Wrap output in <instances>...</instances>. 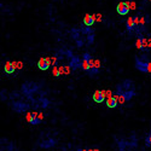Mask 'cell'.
I'll use <instances>...</instances> for the list:
<instances>
[{"instance_id":"14","label":"cell","mask_w":151,"mask_h":151,"mask_svg":"<svg viewBox=\"0 0 151 151\" xmlns=\"http://www.w3.org/2000/svg\"><path fill=\"white\" fill-rule=\"evenodd\" d=\"M81 63H82V59H80L79 57H73L70 60V68L76 70V69L81 68Z\"/></svg>"},{"instance_id":"21","label":"cell","mask_w":151,"mask_h":151,"mask_svg":"<svg viewBox=\"0 0 151 151\" xmlns=\"http://www.w3.org/2000/svg\"><path fill=\"white\" fill-rule=\"evenodd\" d=\"M40 102H41V108H47L50 104V102L47 99H40Z\"/></svg>"},{"instance_id":"7","label":"cell","mask_w":151,"mask_h":151,"mask_svg":"<svg viewBox=\"0 0 151 151\" xmlns=\"http://www.w3.org/2000/svg\"><path fill=\"white\" fill-rule=\"evenodd\" d=\"M93 59V57L90 55V53H85L83 57H82V63H81V69L85 70L86 73L90 70L91 68V60Z\"/></svg>"},{"instance_id":"9","label":"cell","mask_w":151,"mask_h":151,"mask_svg":"<svg viewBox=\"0 0 151 151\" xmlns=\"http://www.w3.org/2000/svg\"><path fill=\"white\" fill-rule=\"evenodd\" d=\"M12 109H14L16 112H26L29 109V105L27 103H22V102H15V104L12 105Z\"/></svg>"},{"instance_id":"23","label":"cell","mask_w":151,"mask_h":151,"mask_svg":"<svg viewBox=\"0 0 151 151\" xmlns=\"http://www.w3.org/2000/svg\"><path fill=\"white\" fill-rule=\"evenodd\" d=\"M76 151H88V150H87V149H81V147H79Z\"/></svg>"},{"instance_id":"12","label":"cell","mask_w":151,"mask_h":151,"mask_svg":"<svg viewBox=\"0 0 151 151\" xmlns=\"http://www.w3.org/2000/svg\"><path fill=\"white\" fill-rule=\"evenodd\" d=\"M126 142H127L128 149H135L138 146V139H137L135 134H131V137L126 138Z\"/></svg>"},{"instance_id":"11","label":"cell","mask_w":151,"mask_h":151,"mask_svg":"<svg viewBox=\"0 0 151 151\" xmlns=\"http://www.w3.org/2000/svg\"><path fill=\"white\" fill-rule=\"evenodd\" d=\"M50 65H51V60H50V58H40L39 62H37V67H39L40 70H47L50 68Z\"/></svg>"},{"instance_id":"1","label":"cell","mask_w":151,"mask_h":151,"mask_svg":"<svg viewBox=\"0 0 151 151\" xmlns=\"http://www.w3.org/2000/svg\"><path fill=\"white\" fill-rule=\"evenodd\" d=\"M116 90H117L116 94H120V93L126 92V91H135V86H134V82H133L132 80L126 79V80L122 81V83L117 85Z\"/></svg>"},{"instance_id":"19","label":"cell","mask_w":151,"mask_h":151,"mask_svg":"<svg viewBox=\"0 0 151 151\" xmlns=\"http://www.w3.org/2000/svg\"><path fill=\"white\" fill-rule=\"evenodd\" d=\"M60 74H62V69L58 68V67H55L53 68V75H55V76H59Z\"/></svg>"},{"instance_id":"20","label":"cell","mask_w":151,"mask_h":151,"mask_svg":"<svg viewBox=\"0 0 151 151\" xmlns=\"http://www.w3.org/2000/svg\"><path fill=\"white\" fill-rule=\"evenodd\" d=\"M127 4H128L129 10H135L137 9V4L133 1V0H131V1H127Z\"/></svg>"},{"instance_id":"2","label":"cell","mask_w":151,"mask_h":151,"mask_svg":"<svg viewBox=\"0 0 151 151\" xmlns=\"http://www.w3.org/2000/svg\"><path fill=\"white\" fill-rule=\"evenodd\" d=\"M151 62H149L146 58H140V57H135V68L142 71V73H149Z\"/></svg>"},{"instance_id":"10","label":"cell","mask_w":151,"mask_h":151,"mask_svg":"<svg viewBox=\"0 0 151 151\" xmlns=\"http://www.w3.org/2000/svg\"><path fill=\"white\" fill-rule=\"evenodd\" d=\"M93 100L96 103H103V102H106V96L104 93V91H96L93 93Z\"/></svg>"},{"instance_id":"18","label":"cell","mask_w":151,"mask_h":151,"mask_svg":"<svg viewBox=\"0 0 151 151\" xmlns=\"http://www.w3.org/2000/svg\"><path fill=\"white\" fill-rule=\"evenodd\" d=\"M145 146L151 147V132L145 137Z\"/></svg>"},{"instance_id":"24","label":"cell","mask_w":151,"mask_h":151,"mask_svg":"<svg viewBox=\"0 0 151 151\" xmlns=\"http://www.w3.org/2000/svg\"><path fill=\"white\" fill-rule=\"evenodd\" d=\"M150 1H151V0H150Z\"/></svg>"},{"instance_id":"4","label":"cell","mask_w":151,"mask_h":151,"mask_svg":"<svg viewBox=\"0 0 151 151\" xmlns=\"http://www.w3.org/2000/svg\"><path fill=\"white\" fill-rule=\"evenodd\" d=\"M135 47L140 51H147L151 47V41H147V39H145L143 35H139L135 41Z\"/></svg>"},{"instance_id":"8","label":"cell","mask_w":151,"mask_h":151,"mask_svg":"<svg viewBox=\"0 0 151 151\" xmlns=\"http://www.w3.org/2000/svg\"><path fill=\"white\" fill-rule=\"evenodd\" d=\"M116 11L119 12V15L126 16V15H128V12H129L131 10H129V7H128L127 1H121V3H119L117 7H116Z\"/></svg>"},{"instance_id":"15","label":"cell","mask_w":151,"mask_h":151,"mask_svg":"<svg viewBox=\"0 0 151 151\" xmlns=\"http://www.w3.org/2000/svg\"><path fill=\"white\" fill-rule=\"evenodd\" d=\"M94 22H96L94 15H90V14L85 15V18H83V24H85L86 27H91V26H93Z\"/></svg>"},{"instance_id":"17","label":"cell","mask_w":151,"mask_h":151,"mask_svg":"<svg viewBox=\"0 0 151 151\" xmlns=\"http://www.w3.org/2000/svg\"><path fill=\"white\" fill-rule=\"evenodd\" d=\"M126 27H127V30L131 33V32H133L134 29H137V24H135V22H134V17H129L128 19H127V22H126Z\"/></svg>"},{"instance_id":"13","label":"cell","mask_w":151,"mask_h":151,"mask_svg":"<svg viewBox=\"0 0 151 151\" xmlns=\"http://www.w3.org/2000/svg\"><path fill=\"white\" fill-rule=\"evenodd\" d=\"M106 106L110 108V109H114L119 105V102H117V97L116 96H111L109 98H106Z\"/></svg>"},{"instance_id":"16","label":"cell","mask_w":151,"mask_h":151,"mask_svg":"<svg viewBox=\"0 0 151 151\" xmlns=\"http://www.w3.org/2000/svg\"><path fill=\"white\" fill-rule=\"evenodd\" d=\"M4 70L6 74H14L16 70V63L14 62H6V64L4 67Z\"/></svg>"},{"instance_id":"22","label":"cell","mask_w":151,"mask_h":151,"mask_svg":"<svg viewBox=\"0 0 151 151\" xmlns=\"http://www.w3.org/2000/svg\"><path fill=\"white\" fill-rule=\"evenodd\" d=\"M94 18H96V21H102V15H99V14H97V15H94Z\"/></svg>"},{"instance_id":"6","label":"cell","mask_w":151,"mask_h":151,"mask_svg":"<svg viewBox=\"0 0 151 151\" xmlns=\"http://www.w3.org/2000/svg\"><path fill=\"white\" fill-rule=\"evenodd\" d=\"M56 143H57V142H56L55 138L47 137V138H45V139H41L39 143H37V146L41 147V149H46V150H48V149L53 147V146L56 145Z\"/></svg>"},{"instance_id":"3","label":"cell","mask_w":151,"mask_h":151,"mask_svg":"<svg viewBox=\"0 0 151 151\" xmlns=\"http://www.w3.org/2000/svg\"><path fill=\"white\" fill-rule=\"evenodd\" d=\"M27 120H28V122H29L30 124L36 126V124H39V123L42 122V120H44V115H42V112L32 111V112H28Z\"/></svg>"},{"instance_id":"5","label":"cell","mask_w":151,"mask_h":151,"mask_svg":"<svg viewBox=\"0 0 151 151\" xmlns=\"http://www.w3.org/2000/svg\"><path fill=\"white\" fill-rule=\"evenodd\" d=\"M0 146H1V149H0L1 151H18L15 143L10 142L6 138H1V139H0Z\"/></svg>"}]
</instances>
